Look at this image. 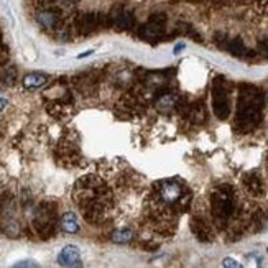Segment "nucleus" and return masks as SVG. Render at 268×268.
Masks as SVG:
<instances>
[{
    "instance_id": "23",
    "label": "nucleus",
    "mask_w": 268,
    "mask_h": 268,
    "mask_svg": "<svg viewBox=\"0 0 268 268\" xmlns=\"http://www.w3.org/2000/svg\"><path fill=\"white\" fill-rule=\"evenodd\" d=\"M262 50L265 51V55L268 56V41H265V43H263V45H262Z\"/></svg>"
},
{
    "instance_id": "13",
    "label": "nucleus",
    "mask_w": 268,
    "mask_h": 268,
    "mask_svg": "<svg viewBox=\"0 0 268 268\" xmlns=\"http://www.w3.org/2000/svg\"><path fill=\"white\" fill-rule=\"evenodd\" d=\"M176 104H178V100H176V97H174L173 94H161L160 97L156 99L155 107L160 112L168 114V112L173 111L174 107H176Z\"/></svg>"
},
{
    "instance_id": "9",
    "label": "nucleus",
    "mask_w": 268,
    "mask_h": 268,
    "mask_svg": "<svg viewBox=\"0 0 268 268\" xmlns=\"http://www.w3.org/2000/svg\"><path fill=\"white\" fill-rule=\"evenodd\" d=\"M38 23L46 30H55L61 21V13L56 8H45V10L38 12L37 15Z\"/></svg>"
},
{
    "instance_id": "1",
    "label": "nucleus",
    "mask_w": 268,
    "mask_h": 268,
    "mask_svg": "<svg viewBox=\"0 0 268 268\" xmlns=\"http://www.w3.org/2000/svg\"><path fill=\"white\" fill-rule=\"evenodd\" d=\"M263 109V94L255 86L245 84L240 87L239 99H237V114L235 125L239 130L249 132L255 129L262 118Z\"/></svg>"
},
{
    "instance_id": "16",
    "label": "nucleus",
    "mask_w": 268,
    "mask_h": 268,
    "mask_svg": "<svg viewBox=\"0 0 268 268\" xmlns=\"http://www.w3.org/2000/svg\"><path fill=\"white\" fill-rule=\"evenodd\" d=\"M134 239V234L129 229H120V230H114L112 234V240L115 244H127Z\"/></svg>"
},
{
    "instance_id": "22",
    "label": "nucleus",
    "mask_w": 268,
    "mask_h": 268,
    "mask_svg": "<svg viewBox=\"0 0 268 268\" xmlns=\"http://www.w3.org/2000/svg\"><path fill=\"white\" fill-rule=\"evenodd\" d=\"M5 105H7L5 97H2V96H0V111H3V107H5Z\"/></svg>"
},
{
    "instance_id": "14",
    "label": "nucleus",
    "mask_w": 268,
    "mask_h": 268,
    "mask_svg": "<svg viewBox=\"0 0 268 268\" xmlns=\"http://www.w3.org/2000/svg\"><path fill=\"white\" fill-rule=\"evenodd\" d=\"M48 77L43 73H30L23 77V86L26 89H38V87L45 86Z\"/></svg>"
},
{
    "instance_id": "10",
    "label": "nucleus",
    "mask_w": 268,
    "mask_h": 268,
    "mask_svg": "<svg viewBox=\"0 0 268 268\" xmlns=\"http://www.w3.org/2000/svg\"><path fill=\"white\" fill-rule=\"evenodd\" d=\"M111 20H112V25H115L117 28L120 30H130L135 23L132 13L127 10V8H122V7H118L112 12Z\"/></svg>"
},
{
    "instance_id": "18",
    "label": "nucleus",
    "mask_w": 268,
    "mask_h": 268,
    "mask_svg": "<svg viewBox=\"0 0 268 268\" xmlns=\"http://www.w3.org/2000/svg\"><path fill=\"white\" fill-rule=\"evenodd\" d=\"M229 51L235 56H245L247 55V48L244 46V43L240 39H234L229 43Z\"/></svg>"
},
{
    "instance_id": "5",
    "label": "nucleus",
    "mask_w": 268,
    "mask_h": 268,
    "mask_svg": "<svg viewBox=\"0 0 268 268\" xmlns=\"http://www.w3.org/2000/svg\"><path fill=\"white\" fill-rule=\"evenodd\" d=\"M158 194L165 204H176L183 197V186L178 181H163L160 183Z\"/></svg>"
},
{
    "instance_id": "7",
    "label": "nucleus",
    "mask_w": 268,
    "mask_h": 268,
    "mask_svg": "<svg viewBox=\"0 0 268 268\" xmlns=\"http://www.w3.org/2000/svg\"><path fill=\"white\" fill-rule=\"evenodd\" d=\"M53 211H50L46 208V206H41L37 214H35V227H37V230L39 234H50L51 229H53V222H55V219H53Z\"/></svg>"
},
{
    "instance_id": "8",
    "label": "nucleus",
    "mask_w": 268,
    "mask_h": 268,
    "mask_svg": "<svg viewBox=\"0 0 268 268\" xmlns=\"http://www.w3.org/2000/svg\"><path fill=\"white\" fill-rule=\"evenodd\" d=\"M165 17L163 15H153L148 23H145L142 28H140V33H142L143 38L147 39H153V38H158L161 33H163V28H165Z\"/></svg>"
},
{
    "instance_id": "4",
    "label": "nucleus",
    "mask_w": 268,
    "mask_h": 268,
    "mask_svg": "<svg viewBox=\"0 0 268 268\" xmlns=\"http://www.w3.org/2000/svg\"><path fill=\"white\" fill-rule=\"evenodd\" d=\"M104 17L99 13H82L76 19V30L81 35H89L94 33L96 30H99L102 26Z\"/></svg>"
},
{
    "instance_id": "20",
    "label": "nucleus",
    "mask_w": 268,
    "mask_h": 268,
    "mask_svg": "<svg viewBox=\"0 0 268 268\" xmlns=\"http://www.w3.org/2000/svg\"><path fill=\"white\" fill-rule=\"evenodd\" d=\"M12 268H39V265L35 260H20V262H17L15 265H12Z\"/></svg>"
},
{
    "instance_id": "3",
    "label": "nucleus",
    "mask_w": 268,
    "mask_h": 268,
    "mask_svg": "<svg viewBox=\"0 0 268 268\" xmlns=\"http://www.w3.org/2000/svg\"><path fill=\"white\" fill-rule=\"evenodd\" d=\"M212 105L214 114L224 120L230 114V100H229V86L224 77H216L212 86Z\"/></svg>"
},
{
    "instance_id": "12",
    "label": "nucleus",
    "mask_w": 268,
    "mask_h": 268,
    "mask_svg": "<svg viewBox=\"0 0 268 268\" xmlns=\"http://www.w3.org/2000/svg\"><path fill=\"white\" fill-rule=\"evenodd\" d=\"M59 226L66 234H76L79 230V222H77V217L74 212H64L61 216V221H59Z\"/></svg>"
},
{
    "instance_id": "24",
    "label": "nucleus",
    "mask_w": 268,
    "mask_h": 268,
    "mask_svg": "<svg viewBox=\"0 0 268 268\" xmlns=\"http://www.w3.org/2000/svg\"><path fill=\"white\" fill-rule=\"evenodd\" d=\"M258 268H262V267H258Z\"/></svg>"
},
{
    "instance_id": "2",
    "label": "nucleus",
    "mask_w": 268,
    "mask_h": 268,
    "mask_svg": "<svg viewBox=\"0 0 268 268\" xmlns=\"http://www.w3.org/2000/svg\"><path fill=\"white\" fill-rule=\"evenodd\" d=\"M211 206H212L214 219L217 222H226L234 211V194H232L230 188L224 186L214 191L212 197H211Z\"/></svg>"
},
{
    "instance_id": "11",
    "label": "nucleus",
    "mask_w": 268,
    "mask_h": 268,
    "mask_svg": "<svg viewBox=\"0 0 268 268\" xmlns=\"http://www.w3.org/2000/svg\"><path fill=\"white\" fill-rule=\"evenodd\" d=\"M244 184H245V188L249 190L250 194H253V196H262L263 192H265V186H263V181H262L260 174H257V173L245 174Z\"/></svg>"
},
{
    "instance_id": "17",
    "label": "nucleus",
    "mask_w": 268,
    "mask_h": 268,
    "mask_svg": "<svg viewBox=\"0 0 268 268\" xmlns=\"http://www.w3.org/2000/svg\"><path fill=\"white\" fill-rule=\"evenodd\" d=\"M192 230H194V234L199 237L201 240L209 239V229L199 221V219H194V221H192Z\"/></svg>"
},
{
    "instance_id": "6",
    "label": "nucleus",
    "mask_w": 268,
    "mask_h": 268,
    "mask_svg": "<svg viewBox=\"0 0 268 268\" xmlns=\"http://www.w3.org/2000/svg\"><path fill=\"white\" fill-rule=\"evenodd\" d=\"M58 263L68 268H81V252L74 245H66L58 255Z\"/></svg>"
},
{
    "instance_id": "15",
    "label": "nucleus",
    "mask_w": 268,
    "mask_h": 268,
    "mask_svg": "<svg viewBox=\"0 0 268 268\" xmlns=\"http://www.w3.org/2000/svg\"><path fill=\"white\" fill-rule=\"evenodd\" d=\"M188 114L192 118V122H203L206 118V109L203 104H192Z\"/></svg>"
},
{
    "instance_id": "21",
    "label": "nucleus",
    "mask_w": 268,
    "mask_h": 268,
    "mask_svg": "<svg viewBox=\"0 0 268 268\" xmlns=\"http://www.w3.org/2000/svg\"><path fill=\"white\" fill-rule=\"evenodd\" d=\"M222 267L224 268H244L242 267V263H239L235 260V258H232V257H226L222 260Z\"/></svg>"
},
{
    "instance_id": "19",
    "label": "nucleus",
    "mask_w": 268,
    "mask_h": 268,
    "mask_svg": "<svg viewBox=\"0 0 268 268\" xmlns=\"http://www.w3.org/2000/svg\"><path fill=\"white\" fill-rule=\"evenodd\" d=\"M0 81H2L3 84H7V86H12L13 82L17 81V69L15 68L5 69V71L0 74Z\"/></svg>"
}]
</instances>
